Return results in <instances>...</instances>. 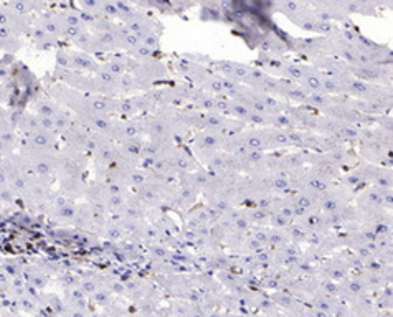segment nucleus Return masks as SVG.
<instances>
[{
    "instance_id": "f257e3e1",
    "label": "nucleus",
    "mask_w": 393,
    "mask_h": 317,
    "mask_svg": "<svg viewBox=\"0 0 393 317\" xmlns=\"http://www.w3.org/2000/svg\"><path fill=\"white\" fill-rule=\"evenodd\" d=\"M167 78L165 66L157 60H146L135 68V88H151L159 79Z\"/></svg>"
},
{
    "instance_id": "f03ea898",
    "label": "nucleus",
    "mask_w": 393,
    "mask_h": 317,
    "mask_svg": "<svg viewBox=\"0 0 393 317\" xmlns=\"http://www.w3.org/2000/svg\"><path fill=\"white\" fill-rule=\"evenodd\" d=\"M344 95H350L357 101H368L377 96L385 95V86H377L373 83L360 81V79L352 76L344 88Z\"/></svg>"
},
{
    "instance_id": "7ed1b4c3",
    "label": "nucleus",
    "mask_w": 393,
    "mask_h": 317,
    "mask_svg": "<svg viewBox=\"0 0 393 317\" xmlns=\"http://www.w3.org/2000/svg\"><path fill=\"white\" fill-rule=\"evenodd\" d=\"M194 146L200 154L208 156V154L217 152L220 147H223V139L220 137L217 132L200 129V130H196V134H195Z\"/></svg>"
},
{
    "instance_id": "20e7f679",
    "label": "nucleus",
    "mask_w": 393,
    "mask_h": 317,
    "mask_svg": "<svg viewBox=\"0 0 393 317\" xmlns=\"http://www.w3.org/2000/svg\"><path fill=\"white\" fill-rule=\"evenodd\" d=\"M248 151H266L269 149L268 129L264 130H243Z\"/></svg>"
},
{
    "instance_id": "39448f33",
    "label": "nucleus",
    "mask_w": 393,
    "mask_h": 317,
    "mask_svg": "<svg viewBox=\"0 0 393 317\" xmlns=\"http://www.w3.org/2000/svg\"><path fill=\"white\" fill-rule=\"evenodd\" d=\"M322 74L319 69L314 66H307L306 74L301 79L299 85H302L309 93H322Z\"/></svg>"
},
{
    "instance_id": "423d86ee",
    "label": "nucleus",
    "mask_w": 393,
    "mask_h": 317,
    "mask_svg": "<svg viewBox=\"0 0 393 317\" xmlns=\"http://www.w3.org/2000/svg\"><path fill=\"white\" fill-rule=\"evenodd\" d=\"M225 123H227V116L220 114V113H217V111H208V113H203L202 129L212 130V132H218Z\"/></svg>"
},
{
    "instance_id": "0eeeda50",
    "label": "nucleus",
    "mask_w": 393,
    "mask_h": 317,
    "mask_svg": "<svg viewBox=\"0 0 393 317\" xmlns=\"http://www.w3.org/2000/svg\"><path fill=\"white\" fill-rule=\"evenodd\" d=\"M293 189V182L284 174H269V190L278 193H288Z\"/></svg>"
},
{
    "instance_id": "6e6552de",
    "label": "nucleus",
    "mask_w": 393,
    "mask_h": 317,
    "mask_svg": "<svg viewBox=\"0 0 393 317\" xmlns=\"http://www.w3.org/2000/svg\"><path fill=\"white\" fill-rule=\"evenodd\" d=\"M373 184H375V189L380 190V192H387V190H392V170L390 169H377L375 175H373Z\"/></svg>"
},
{
    "instance_id": "1a4fd4ad",
    "label": "nucleus",
    "mask_w": 393,
    "mask_h": 317,
    "mask_svg": "<svg viewBox=\"0 0 393 317\" xmlns=\"http://www.w3.org/2000/svg\"><path fill=\"white\" fill-rule=\"evenodd\" d=\"M268 139H269V149H276V147H291L288 139L286 130L283 129H274L269 127L268 129Z\"/></svg>"
},
{
    "instance_id": "9d476101",
    "label": "nucleus",
    "mask_w": 393,
    "mask_h": 317,
    "mask_svg": "<svg viewBox=\"0 0 393 317\" xmlns=\"http://www.w3.org/2000/svg\"><path fill=\"white\" fill-rule=\"evenodd\" d=\"M175 69L185 78V76H190V74H195V73L202 71L203 66H202V64H198L196 62H194V60H190V58H180V60H177Z\"/></svg>"
},
{
    "instance_id": "9b49d317",
    "label": "nucleus",
    "mask_w": 393,
    "mask_h": 317,
    "mask_svg": "<svg viewBox=\"0 0 393 317\" xmlns=\"http://www.w3.org/2000/svg\"><path fill=\"white\" fill-rule=\"evenodd\" d=\"M189 179L196 190H205L210 185V182H212V172L200 169V170L194 172L192 175H189Z\"/></svg>"
},
{
    "instance_id": "f8f14e48",
    "label": "nucleus",
    "mask_w": 393,
    "mask_h": 317,
    "mask_svg": "<svg viewBox=\"0 0 393 317\" xmlns=\"http://www.w3.org/2000/svg\"><path fill=\"white\" fill-rule=\"evenodd\" d=\"M200 18H202V20L220 22L222 20V8H220V3H205L202 8V13H200Z\"/></svg>"
},
{
    "instance_id": "ddd939ff",
    "label": "nucleus",
    "mask_w": 393,
    "mask_h": 317,
    "mask_svg": "<svg viewBox=\"0 0 393 317\" xmlns=\"http://www.w3.org/2000/svg\"><path fill=\"white\" fill-rule=\"evenodd\" d=\"M248 114H250V109L246 106H243L241 102H238L235 99H230V109H228V116H233L235 119H238L240 123H246Z\"/></svg>"
},
{
    "instance_id": "4468645a",
    "label": "nucleus",
    "mask_w": 393,
    "mask_h": 317,
    "mask_svg": "<svg viewBox=\"0 0 393 317\" xmlns=\"http://www.w3.org/2000/svg\"><path fill=\"white\" fill-rule=\"evenodd\" d=\"M245 215L248 217V220H250V222L258 223V225H263V223L268 222L269 213L264 212V210H260V208H251V210H248Z\"/></svg>"
},
{
    "instance_id": "2eb2a0df",
    "label": "nucleus",
    "mask_w": 393,
    "mask_h": 317,
    "mask_svg": "<svg viewBox=\"0 0 393 317\" xmlns=\"http://www.w3.org/2000/svg\"><path fill=\"white\" fill-rule=\"evenodd\" d=\"M246 123H251V124H255V126H271V116L269 114H263V113H255V111H250Z\"/></svg>"
},
{
    "instance_id": "dca6fc26",
    "label": "nucleus",
    "mask_w": 393,
    "mask_h": 317,
    "mask_svg": "<svg viewBox=\"0 0 393 317\" xmlns=\"http://www.w3.org/2000/svg\"><path fill=\"white\" fill-rule=\"evenodd\" d=\"M142 146L144 144L139 141V139H129L128 142H126V146H124V149H126V152L129 154L131 157H137V156H140V154H142Z\"/></svg>"
},
{
    "instance_id": "f3484780",
    "label": "nucleus",
    "mask_w": 393,
    "mask_h": 317,
    "mask_svg": "<svg viewBox=\"0 0 393 317\" xmlns=\"http://www.w3.org/2000/svg\"><path fill=\"white\" fill-rule=\"evenodd\" d=\"M149 174H146L144 170H132L131 172V184L135 185V187H144V185L149 182Z\"/></svg>"
},
{
    "instance_id": "a211bd4d",
    "label": "nucleus",
    "mask_w": 393,
    "mask_h": 317,
    "mask_svg": "<svg viewBox=\"0 0 393 317\" xmlns=\"http://www.w3.org/2000/svg\"><path fill=\"white\" fill-rule=\"evenodd\" d=\"M268 222H269V225H273L276 228V230H279V228H286V226H289V223H291L283 215H279L278 212H271L269 217H268Z\"/></svg>"
},
{
    "instance_id": "6ab92c4d",
    "label": "nucleus",
    "mask_w": 393,
    "mask_h": 317,
    "mask_svg": "<svg viewBox=\"0 0 393 317\" xmlns=\"http://www.w3.org/2000/svg\"><path fill=\"white\" fill-rule=\"evenodd\" d=\"M140 43H142L144 46H147L149 50L156 51L159 48V43H161V38H159L157 33H149V35L140 38Z\"/></svg>"
},
{
    "instance_id": "aec40b11",
    "label": "nucleus",
    "mask_w": 393,
    "mask_h": 317,
    "mask_svg": "<svg viewBox=\"0 0 393 317\" xmlns=\"http://www.w3.org/2000/svg\"><path fill=\"white\" fill-rule=\"evenodd\" d=\"M131 51H132V55H134L135 58L144 60V62H146V60H152V53H154V51L149 50L147 46H144L142 43H140L139 46H135V48L131 50Z\"/></svg>"
},
{
    "instance_id": "412c9836",
    "label": "nucleus",
    "mask_w": 393,
    "mask_h": 317,
    "mask_svg": "<svg viewBox=\"0 0 393 317\" xmlns=\"http://www.w3.org/2000/svg\"><path fill=\"white\" fill-rule=\"evenodd\" d=\"M121 40H123V43H124L126 46H128L129 50H134L135 46H139V45H140V38H139V36H137V35H134V33H131L129 30L126 32L124 36H123V38H121Z\"/></svg>"
},
{
    "instance_id": "4be33fe9",
    "label": "nucleus",
    "mask_w": 393,
    "mask_h": 317,
    "mask_svg": "<svg viewBox=\"0 0 393 317\" xmlns=\"http://www.w3.org/2000/svg\"><path fill=\"white\" fill-rule=\"evenodd\" d=\"M284 241H286V235H284L283 231L276 230V228L273 231H268V243H271V245H283Z\"/></svg>"
},
{
    "instance_id": "5701e85b",
    "label": "nucleus",
    "mask_w": 393,
    "mask_h": 317,
    "mask_svg": "<svg viewBox=\"0 0 393 317\" xmlns=\"http://www.w3.org/2000/svg\"><path fill=\"white\" fill-rule=\"evenodd\" d=\"M119 111H121V113H123V114H134L135 111H137V108H135V101H134V97H131V99L121 101Z\"/></svg>"
},
{
    "instance_id": "b1692460",
    "label": "nucleus",
    "mask_w": 393,
    "mask_h": 317,
    "mask_svg": "<svg viewBox=\"0 0 393 317\" xmlns=\"http://www.w3.org/2000/svg\"><path fill=\"white\" fill-rule=\"evenodd\" d=\"M119 86L123 88V91H131L135 88V83H134V76H129V74H124L123 78H121L119 81Z\"/></svg>"
},
{
    "instance_id": "393cba45",
    "label": "nucleus",
    "mask_w": 393,
    "mask_h": 317,
    "mask_svg": "<svg viewBox=\"0 0 393 317\" xmlns=\"http://www.w3.org/2000/svg\"><path fill=\"white\" fill-rule=\"evenodd\" d=\"M253 238H255L258 243L261 245H268V231L266 230H255V233H253Z\"/></svg>"
}]
</instances>
